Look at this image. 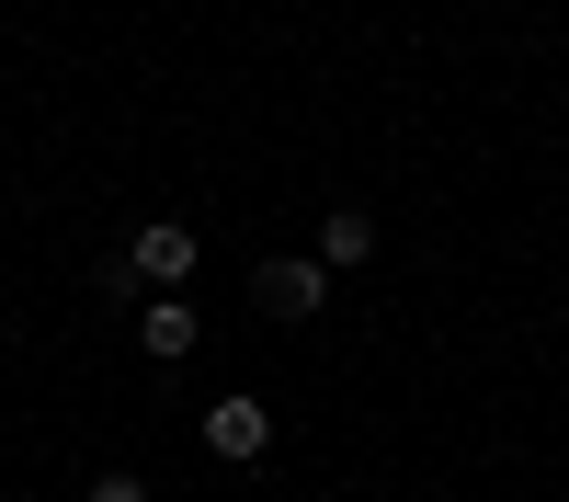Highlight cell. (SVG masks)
<instances>
[{
  "instance_id": "5",
  "label": "cell",
  "mask_w": 569,
  "mask_h": 502,
  "mask_svg": "<svg viewBox=\"0 0 569 502\" xmlns=\"http://www.w3.org/2000/svg\"><path fill=\"white\" fill-rule=\"evenodd\" d=\"M137 343H149V354H194V308H182V297H160L149 319H137Z\"/></svg>"
},
{
  "instance_id": "3",
  "label": "cell",
  "mask_w": 569,
  "mask_h": 502,
  "mask_svg": "<svg viewBox=\"0 0 569 502\" xmlns=\"http://www.w3.org/2000/svg\"><path fill=\"white\" fill-rule=\"evenodd\" d=\"M319 286H330L319 263H262V308H273V319H308V308H319Z\"/></svg>"
},
{
  "instance_id": "2",
  "label": "cell",
  "mask_w": 569,
  "mask_h": 502,
  "mask_svg": "<svg viewBox=\"0 0 569 502\" xmlns=\"http://www.w3.org/2000/svg\"><path fill=\"white\" fill-rule=\"evenodd\" d=\"M206 445H217V456H262V445H273V411H262V400H217V411H206Z\"/></svg>"
},
{
  "instance_id": "6",
  "label": "cell",
  "mask_w": 569,
  "mask_h": 502,
  "mask_svg": "<svg viewBox=\"0 0 569 502\" xmlns=\"http://www.w3.org/2000/svg\"><path fill=\"white\" fill-rule=\"evenodd\" d=\"M91 502H149V480H91Z\"/></svg>"
},
{
  "instance_id": "4",
  "label": "cell",
  "mask_w": 569,
  "mask_h": 502,
  "mask_svg": "<svg viewBox=\"0 0 569 502\" xmlns=\"http://www.w3.org/2000/svg\"><path fill=\"white\" fill-rule=\"evenodd\" d=\"M365 252H376V217H365V206L319 217V274H330V263H365Z\"/></svg>"
},
{
  "instance_id": "1",
  "label": "cell",
  "mask_w": 569,
  "mask_h": 502,
  "mask_svg": "<svg viewBox=\"0 0 569 502\" xmlns=\"http://www.w3.org/2000/svg\"><path fill=\"white\" fill-rule=\"evenodd\" d=\"M126 274H149V286H194V228H182V217H149V228H137V252H126Z\"/></svg>"
}]
</instances>
